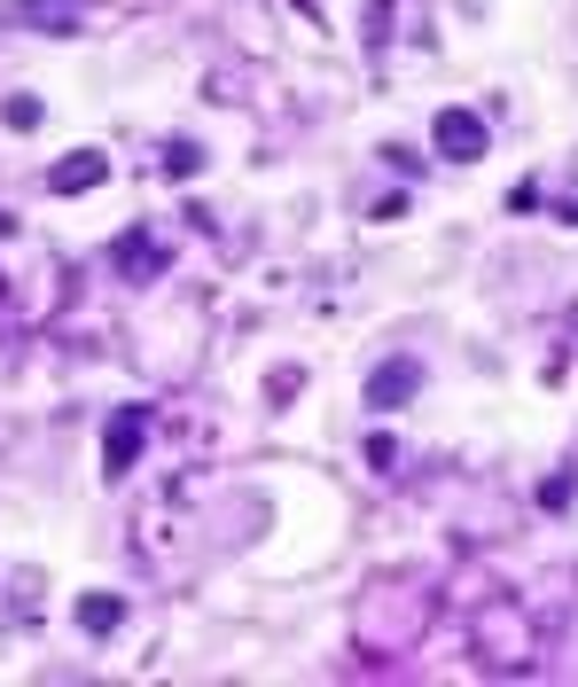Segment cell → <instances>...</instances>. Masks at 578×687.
Masks as SVG:
<instances>
[{"mask_svg": "<svg viewBox=\"0 0 578 687\" xmlns=\"http://www.w3.org/2000/svg\"><path fill=\"white\" fill-rule=\"evenodd\" d=\"M438 141H446L454 157H477V149H485V125H477L469 110H446V118H438Z\"/></svg>", "mask_w": 578, "mask_h": 687, "instance_id": "1", "label": "cell"}, {"mask_svg": "<svg viewBox=\"0 0 578 687\" xmlns=\"http://www.w3.org/2000/svg\"><path fill=\"white\" fill-rule=\"evenodd\" d=\"M414 390V360H399V367H383L375 383H368V407H392V399H407Z\"/></svg>", "mask_w": 578, "mask_h": 687, "instance_id": "2", "label": "cell"}, {"mask_svg": "<svg viewBox=\"0 0 578 687\" xmlns=\"http://www.w3.org/2000/svg\"><path fill=\"white\" fill-rule=\"evenodd\" d=\"M94 180H103V165H94V157H79V165L56 172V188H94Z\"/></svg>", "mask_w": 578, "mask_h": 687, "instance_id": "3", "label": "cell"}]
</instances>
